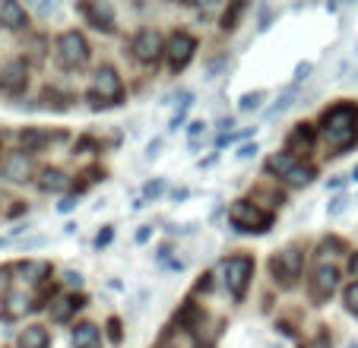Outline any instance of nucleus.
<instances>
[{
  "instance_id": "obj_1",
  "label": "nucleus",
  "mask_w": 358,
  "mask_h": 348,
  "mask_svg": "<svg viewBox=\"0 0 358 348\" xmlns=\"http://www.w3.org/2000/svg\"><path fill=\"white\" fill-rule=\"evenodd\" d=\"M324 140L336 155L352 149L358 143V108L355 105H336L324 114Z\"/></svg>"
},
{
  "instance_id": "obj_2",
  "label": "nucleus",
  "mask_w": 358,
  "mask_h": 348,
  "mask_svg": "<svg viewBox=\"0 0 358 348\" xmlns=\"http://www.w3.org/2000/svg\"><path fill=\"white\" fill-rule=\"evenodd\" d=\"M229 219H231V225H235L238 231H257V235H260V231H266V228H270L273 215L266 212V209L248 203V200H238V203H231Z\"/></svg>"
},
{
  "instance_id": "obj_3",
  "label": "nucleus",
  "mask_w": 358,
  "mask_h": 348,
  "mask_svg": "<svg viewBox=\"0 0 358 348\" xmlns=\"http://www.w3.org/2000/svg\"><path fill=\"white\" fill-rule=\"evenodd\" d=\"M270 171H276L285 184H292V187H304V184L314 181V168L304 165V161H295V155H289V152L273 155V159H270Z\"/></svg>"
},
{
  "instance_id": "obj_4",
  "label": "nucleus",
  "mask_w": 358,
  "mask_h": 348,
  "mask_svg": "<svg viewBox=\"0 0 358 348\" xmlns=\"http://www.w3.org/2000/svg\"><path fill=\"white\" fill-rule=\"evenodd\" d=\"M89 61V45L80 32H64L57 38V64L64 70H76Z\"/></svg>"
},
{
  "instance_id": "obj_5",
  "label": "nucleus",
  "mask_w": 358,
  "mask_h": 348,
  "mask_svg": "<svg viewBox=\"0 0 358 348\" xmlns=\"http://www.w3.org/2000/svg\"><path fill=\"white\" fill-rule=\"evenodd\" d=\"M222 273H225V285H229V291L235 298H241L244 288H248V282H250V275H254V260H250V256H231V260L222 266Z\"/></svg>"
},
{
  "instance_id": "obj_6",
  "label": "nucleus",
  "mask_w": 358,
  "mask_h": 348,
  "mask_svg": "<svg viewBox=\"0 0 358 348\" xmlns=\"http://www.w3.org/2000/svg\"><path fill=\"white\" fill-rule=\"evenodd\" d=\"M162 35L152 32V29H140V32L134 35V54H136V61L143 64H152L159 61V54H162Z\"/></svg>"
},
{
  "instance_id": "obj_7",
  "label": "nucleus",
  "mask_w": 358,
  "mask_h": 348,
  "mask_svg": "<svg viewBox=\"0 0 358 348\" xmlns=\"http://www.w3.org/2000/svg\"><path fill=\"white\" fill-rule=\"evenodd\" d=\"M194 51H196V41L190 38L187 32H178V35H171V41H169V48H165V54H169V64H171V70H184L190 64V57H194Z\"/></svg>"
},
{
  "instance_id": "obj_8",
  "label": "nucleus",
  "mask_w": 358,
  "mask_h": 348,
  "mask_svg": "<svg viewBox=\"0 0 358 348\" xmlns=\"http://www.w3.org/2000/svg\"><path fill=\"white\" fill-rule=\"evenodd\" d=\"M92 99H101V101H108V105L121 99V76H117L111 67H101L99 73H95Z\"/></svg>"
},
{
  "instance_id": "obj_9",
  "label": "nucleus",
  "mask_w": 358,
  "mask_h": 348,
  "mask_svg": "<svg viewBox=\"0 0 358 348\" xmlns=\"http://www.w3.org/2000/svg\"><path fill=\"white\" fill-rule=\"evenodd\" d=\"M301 263H304V256H301V250H295V247H289V250H282V254L273 260V273L279 275V279L289 285L292 279H298V273H301Z\"/></svg>"
},
{
  "instance_id": "obj_10",
  "label": "nucleus",
  "mask_w": 358,
  "mask_h": 348,
  "mask_svg": "<svg viewBox=\"0 0 358 348\" xmlns=\"http://www.w3.org/2000/svg\"><path fill=\"white\" fill-rule=\"evenodd\" d=\"M339 285V273L336 266H327V263H320L317 269H314V279H311V288L317 298H330L333 291H336Z\"/></svg>"
},
{
  "instance_id": "obj_11",
  "label": "nucleus",
  "mask_w": 358,
  "mask_h": 348,
  "mask_svg": "<svg viewBox=\"0 0 358 348\" xmlns=\"http://www.w3.org/2000/svg\"><path fill=\"white\" fill-rule=\"evenodd\" d=\"M3 177L7 181H26L29 174H32V159H29L26 152H10L7 159H3Z\"/></svg>"
},
{
  "instance_id": "obj_12",
  "label": "nucleus",
  "mask_w": 358,
  "mask_h": 348,
  "mask_svg": "<svg viewBox=\"0 0 358 348\" xmlns=\"http://www.w3.org/2000/svg\"><path fill=\"white\" fill-rule=\"evenodd\" d=\"M0 89L3 92H22L26 89V64L10 61L7 67L0 70Z\"/></svg>"
},
{
  "instance_id": "obj_13",
  "label": "nucleus",
  "mask_w": 358,
  "mask_h": 348,
  "mask_svg": "<svg viewBox=\"0 0 358 348\" xmlns=\"http://www.w3.org/2000/svg\"><path fill=\"white\" fill-rule=\"evenodd\" d=\"M101 345V333L92 323H80L73 329V348H99Z\"/></svg>"
},
{
  "instance_id": "obj_14",
  "label": "nucleus",
  "mask_w": 358,
  "mask_h": 348,
  "mask_svg": "<svg viewBox=\"0 0 358 348\" xmlns=\"http://www.w3.org/2000/svg\"><path fill=\"white\" fill-rule=\"evenodd\" d=\"M51 335H48L45 326H26L20 333V348H48Z\"/></svg>"
},
{
  "instance_id": "obj_15",
  "label": "nucleus",
  "mask_w": 358,
  "mask_h": 348,
  "mask_svg": "<svg viewBox=\"0 0 358 348\" xmlns=\"http://www.w3.org/2000/svg\"><path fill=\"white\" fill-rule=\"evenodd\" d=\"M0 26L22 29L26 26V10H22L20 3H3V7H0Z\"/></svg>"
},
{
  "instance_id": "obj_16",
  "label": "nucleus",
  "mask_w": 358,
  "mask_h": 348,
  "mask_svg": "<svg viewBox=\"0 0 358 348\" xmlns=\"http://www.w3.org/2000/svg\"><path fill=\"white\" fill-rule=\"evenodd\" d=\"M86 16L95 22V29H111V7H108V3H95V7H86Z\"/></svg>"
},
{
  "instance_id": "obj_17",
  "label": "nucleus",
  "mask_w": 358,
  "mask_h": 348,
  "mask_svg": "<svg viewBox=\"0 0 358 348\" xmlns=\"http://www.w3.org/2000/svg\"><path fill=\"white\" fill-rule=\"evenodd\" d=\"M80 307V301H73V298H57L55 301V307H51V320H57V323H64L73 310Z\"/></svg>"
},
{
  "instance_id": "obj_18",
  "label": "nucleus",
  "mask_w": 358,
  "mask_h": 348,
  "mask_svg": "<svg viewBox=\"0 0 358 348\" xmlns=\"http://www.w3.org/2000/svg\"><path fill=\"white\" fill-rule=\"evenodd\" d=\"M64 187H67V177H64L61 171H51V168H48V171L41 174V190H55L57 194V190H64Z\"/></svg>"
},
{
  "instance_id": "obj_19",
  "label": "nucleus",
  "mask_w": 358,
  "mask_h": 348,
  "mask_svg": "<svg viewBox=\"0 0 358 348\" xmlns=\"http://www.w3.org/2000/svg\"><path fill=\"white\" fill-rule=\"evenodd\" d=\"M295 95H298V86H289L282 95H279V101H276V105H273L270 111H266V117H276V114H282L285 108H289L292 101H295Z\"/></svg>"
},
{
  "instance_id": "obj_20",
  "label": "nucleus",
  "mask_w": 358,
  "mask_h": 348,
  "mask_svg": "<svg viewBox=\"0 0 358 348\" xmlns=\"http://www.w3.org/2000/svg\"><path fill=\"white\" fill-rule=\"evenodd\" d=\"M343 301H345V310L358 317V282H352V285L343 291Z\"/></svg>"
},
{
  "instance_id": "obj_21",
  "label": "nucleus",
  "mask_w": 358,
  "mask_h": 348,
  "mask_svg": "<svg viewBox=\"0 0 358 348\" xmlns=\"http://www.w3.org/2000/svg\"><path fill=\"white\" fill-rule=\"evenodd\" d=\"M10 307H7V314L10 317H20V314H26V310H29V298L26 295H10Z\"/></svg>"
},
{
  "instance_id": "obj_22",
  "label": "nucleus",
  "mask_w": 358,
  "mask_h": 348,
  "mask_svg": "<svg viewBox=\"0 0 358 348\" xmlns=\"http://www.w3.org/2000/svg\"><path fill=\"white\" fill-rule=\"evenodd\" d=\"M48 273V263H26L22 266V275H29V282H38V275Z\"/></svg>"
},
{
  "instance_id": "obj_23",
  "label": "nucleus",
  "mask_w": 358,
  "mask_h": 348,
  "mask_svg": "<svg viewBox=\"0 0 358 348\" xmlns=\"http://www.w3.org/2000/svg\"><path fill=\"white\" fill-rule=\"evenodd\" d=\"M206 133V124H190V149H196V143H200V136Z\"/></svg>"
},
{
  "instance_id": "obj_24",
  "label": "nucleus",
  "mask_w": 358,
  "mask_h": 348,
  "mask_svg": "<svg viewBox=\"0 0 358 348\" xmlns=\"http://www.w3.org/2000/svg\"><path fill=\"white\" fill-rule=\"evenodd\" d=\"M260 99H264V92L244 95V99H241V108H244V111H250V108H257V105H260Z\"/></svg>"
},
{
  "instance_id": "obj_25",
  "label": "nucleus",
  "mask_w": 358,
  "mask_h": 348,
  "mask_svg": "<svg viewBox=\"0 0 358 348\" xmlns=\"http://www.w3.org/2000/svg\"><path fill=\"white\" fill-rule=\"evenodd\" d=\"M304 348H330V335H327V333H320L317 339H314V342H308V345H304Z\"/></svg>"
},
{
  "instance_id": "obj_26",
  "label": "nucleus",
  "mask_w": 358,
  "mask_h": 348,
  "mask_svg": "<svg viewBox=\"0 0 358 348\" xmlns=\"http://www.w3.org/2000/svg\"><path fill=\"white\" fill-rule=\"evenodd\" d=\"M345 203H349V200H345V196H336V200L330 203V215H339V212H343V209H345Z\"/></svg>"
},
{
  "instance_id": "obj_27",
  "label": "nucleus",
  "mask_w": 358,
  "mask_h": 348,
  "mask_svg": "<svg viewBox=\"0 0 358 348\" xmlns=\"http://www.w3.org/2000/svg\"><path fill=\"white\" fill-rule=\"evenodd\" d=\"M64 279H67V285H70V288H73V285L80 288V285H83V279H80V275H76V273H67V275H64Z\"/></svg>"
},
{
  "instance_id": "obj_28",
  "label": "nucleus",
  "mask_w": 358,
  "mask_h": 348,
  "mask_svg": "<svg viewBox=\"0 0 358 348\" xmlns=\"http://www.w3.org/2000/svg\"><path fill=\"white\" fill-rule=\"evenodd\" d=\"M254 152H257V146H244L241 152H238V159H250V155H254Z\"/></svg>"
},
{
  "instance_id": "obj_29",
  "label": "nucleus",
  "mask_w": 358,
  "mask_h": 348,
  "mask_svg": "<svg viewBox=\"0 0 358 348\" xmlns=\"http://www.w3.org/2000/svg\"><path fill=\"white\" fill-rule=\"evenodd\" d=\"M349 269H352V275H355V279H358V250H355V254H352V263H349Z\"/></svg>"
},
{
  "instance_id": "obj_30",
  "label": "nucleus",
  "mask_w": 358,
  "mask_h": 348,
  "mask_svg": "<svg viewBox=\"0 0 358 348\" xmlns=\"http://www.w3.org/2000/svg\"><path fill=\"white\" fill-rule=\"evenodd\" d=\"M73 206H76V200H73V196H67V200L61 203V212H67V209H73Z\"/></svg>"
},
{
  "instance_id": "obj_31",
  "label": "nucleus",
  "mask_w": 358,
  "mask_h": 348,
  "mask_svg": "<svg viewBox=\"0 0 358 348\" xmlns=\"http://www.w3.org/2000/svg\"><path fill=\"white\" fill-rule=\"evenodd\" d=\"M352 181H358V168H355V171H352Z\"/></svg>"
},
{
  "instance_id": "obj_32",
  "label": "nucleus",
  "mask_w": 358,
  "mask_h": 348,
  "mask_svg": "<svg viewBox=\"0 0 358 348\" xmlns=\"http://www.w3.org/2000/svg\"><path fill=\"white\" fill-rule=\"evenodd\" d=\"M349 348H358V345H349Z\"/></svg>"
}]
</instances>
